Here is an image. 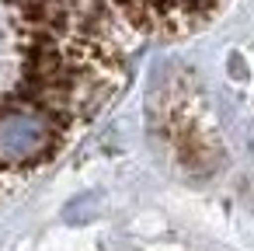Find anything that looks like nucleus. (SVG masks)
Instances as JSON below:
<instances>
[{
    "label": "nucleus",
    "instance_id": "obj_2",
    "mask_svg": "<svg viewBox=\"0 0 254 251\" xmlns=\"http://www.w3.org/2000/svg\"><path fill=\"white\" fill-rule=\"evenodd\" d=\"M136 35H188L202 28L223 0H108Z\"/></svg>",
    "mask_w": 254,
    "mask_h": 251
},
{
    "label": "nucleus",
    "instance_id": "obj_1",
    "mask_svg": "<svg viewBox=\"0 0 254 251\" xmlns=\"http://www.w3.org/2000/svg\"><path fill=\"white\" fill-rule=\"evenodd\" d=\"M132 39L108 0H0V202L112 101Z\"/></svg>",
    "mask_w": 254,
    "mask_h": 251
}]
</instances>
